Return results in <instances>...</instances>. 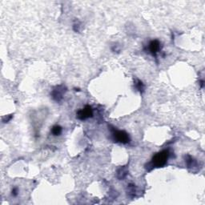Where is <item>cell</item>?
<instances>
[{
  "mask_svg": "<svg viewBox=\"0 0 205 205\" xmlns=\"http://www.w3.org/2000/svg\"><path fill=\"white\" fill-rule=\"evenodd\" d=\"M62 131H63L62 127H60L59 125H54L51 128V134L54 135V136H58V135H59L62 133Z\"/></svg>",
  "mask_w": 205,
  "mask_h": 205,
  "instance_id": "7",
  "label": "cell"
},
{
  "mask_svg": "<svg viewBox=\"0 0 205 205\" xmlns=\"http://www.w3.org/2000/svg\"><path fill=\"white\" fill-rule=\"evenodd\" d=\"M160 43L158 40H152L149 43V51L153 55H156V54L160 51L161 46H160Z\"/></svg>",
  "mask_w": 205,
  "mask_h": 205,
  "instance_id": "5",
  "label": "cell"
},
{
  "mask_svg": "<svg viewBox=\"0 0 205 205\" xmlns=\"http://www.w3.org/2000/svg\"><path fill=\"white\" fill-rule=\"evenodd\" d=\"M128 175V169L126 167H122L117 172V177L119 179H123Z\"/></svg>",
  "mask_w": 205,
  "mask_h": 205,
  "instance_id": "6",
  "label": "cell"
},
{
  "mask_svg": "<svg viewBox=\"0 0 205 205\" xmlns=\"http://www.w3.org/2000/svg\"><path fill=\"white\" fill-rule=\"evenodd\" d=\"M18 192H19V189L17 188H14L12 189V191H11V195L13 196H17L18 195Z\"/></svg>",
  "mask_w": 205,
  "mask_h": 205,
  "instance_id": "11",
  "label": "cell"
},
{
  "mask_svg": "<svg viewBox=\"0 0 205 205\" xmlns=\"http://www.w3.org/2000/svg\"><path fill=\"white\" fill-rule=\"evenodd\" d=\"M135 87H136L138 91H140V92H143L144 91V84L140 80L138 79L137 81H136V83H135Z\"/></svg>",
  "mask_w": 205,
  "mask_h": 205,
  "instance_id": "10",
  "label": "cell"
},
{
  "mask_svg": "<svg viewBox=\"0 0 205 205\" xmlns=\"http://www.w3.org/2000/svg\"><path fill=\"white\" fill-rule=\"evenodd\" d=\"M169 151L164 150L160 151L159 153L155 154L151 160V164L152 167H160L164 166L167 162L168 157H169Z\"/></svg>",
  "mask_w": 205,
  "mask_h": 205,
  "instance_id": "1",
  "label": "cell"
},
{
  "mask_svg": "<svg viewBox=\"0 0 205 205\" xmlns=\"http://www.w3.org/2000/svg\"><path fill=\"white\" fill-rule=\"evenodd\" d=\"M67 91V88L63 85H59L57 86L54 88L52 92H51V96L54 100H55L56 102H59L63 99V94Z\"/></svg>",
  "mask_w": 205,
  "mask_h": 205,
  "instance_id": "3",
  "label": "cell"
},
{
  "mask_svg": "<svg viewBox=\"0 0 205 205\" xmlns=\"http://www.w3.org/2000/svg\"><path fill=\"white\" fill-rule=\"evenodd\" d=\"M128 195H130V196H131V197H133L135 195V185H134V184H132V183H130L129 185H128Z\"/></svg>",
  "mask_w": 205,
  "mask_h": 205,
  "instance_id": "8",
  "label": "cell"
},
{
  "mask_svg": "<svg viewBox=\"0 0 205 205\" xmlns=\"http://www.w3.org/2000/svg\"><path fill=\"white\" fill-rule=\"evenodd\" d=\"M185 162L187 163V165L188 166V167L195 166V160H193V158L191 155H187V157H185Z\"/></svg>",
  "mask_w": 205,
  "mask_h": 205,
  "instance_id": "9",
  "label": "cell"
},
{
  "mask_svg": "<svg viewBox=\"0 0 205 205\" xmlns=\"http://www.w3.org/2000/svg\"><path fill=\"white\" fill-rule=\"evenodd\" d=\"M93 110L91 106H86L84 108L81 109L77 112V118L80 120H85L86 119L92 117Z\"/></svg>",
  "mask_w": 205,
  "mask_h": 205,
  "instance_id": "4",
  "label": "cell"
},
{
  "mask_svg": "<svg viewBox=\"0 0 205 205\" xmlns=\"http://www.w3.org/2000/svg\"><path fill=\"white\" fill-rule=\"evenodd\" d=\"M112 135L114 137V139L119 143L126 144L130 142V137H129L128 133L125 132L124 131H119L116 129H113Z\"/></svg>",
  "mask_w": 205,
  "mask_h": 205,
  "instance_id": "2",
  "label": "cell"
}]
</instances>
